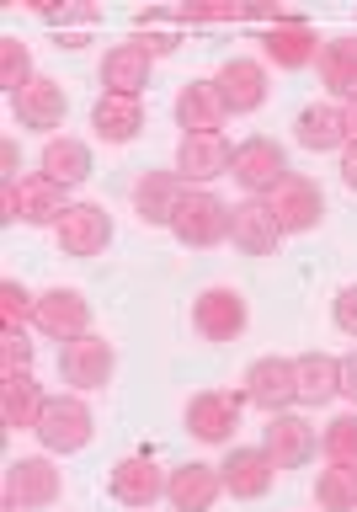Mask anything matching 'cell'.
Returning a JSON list of instances; mask_svg holds the SVG:
<instances>
[{"mask_svg": "<svg viewBox=\"0 0 357 512\" xmlns=\"http://www.w3.org/2000/svg\"><path fill=\"white\" fill-rule=\"evenodd\" d=\"M219 480H224V496H235V502H262L272 480H278V464H272L267 448H230L219 464Z\"/></svg>", "mask_w": 357, "mask_h": 512, "instance_id": "ac0fdd59", "label": "cell"}, {"mask_svg": "<svg viewBox=\"0 0 357 512\" xmlns=\"http://www.w3.org/2000/svg\"><path fill=\"white\" fill-rule=\"evenodd\" d=\"M347 139L357 144V102H347Z\"/></svg>", "mask_w": 357, "mask_h": 512, "instance_id": "b9f144b4", "label": "cell"}, {"mask_svg": "<svg viewBox=\"0 0 357 512\" xmlns=\"http://www.w3.org/2000/svg\"><path fill=\"white\" fill-rule=\"evenodd\" d=\"M11 374H32L27 331H6V336H0V379H11Z\"/></svg>", "mask_w": 357, "mask_h": 512, "instance_id": "74e56055", "label": "cell"}, {"mask_svg": "<svg viewBox=\"0 0 357 512\" xmlns=\"http://www.w3.org/2000/svg\"><path fill=\"white\" fill-rule=\"evenodd\" d=\"M38 171L48 176V182H59V187H80L96 171L91 144L75 139V134H54V139L43 144V155H38Z\"/></svg>", "mask_w": 357, "mask_h": 512, "instance_id": "4316f807", "label": "cell"}, {"mask_svg": "<svg viewBox=\"0 0 357 512\" xmlns=\"http://www.w3.org/2000/svg\"><path fill=\"white\" fill-rule=\"evenodd\" d=\"M224 496V480H219V464H176L171 480H166V502L176 512H214V502Z\"/></svg>", "mask_w": 357, "mask_h": 512, "instance_id": "603a6c76", "label": "cell"}, {"mask_svg": "<svg viewBox=\"0 0 357 512\" xmlns=\"http://www.w3.org/2000/svg\"><path fill=\"white\" fill-rule=\"evenodd\" d=\"M315 507L320 512H357V470H352V464H331V470H320Z\"/></svg>", "mask_w": 357, "mask_h": 512, "instance_id": "d6a6232c", "label": "cell"}, {"mask_svg": "<svg viewBox=\"0 0 357 512\" xmlns=\"http://www.w3.org/2000/svg\"><path fill=\"white\" fill-rule=\"evenodd\" d=\"M342 400H352V406H357V352H347V358H342Z\"/></svg>", "mask_w": 357, "mask_h": 512, "instance_id": "ab89813d", "label": "cell"}, {"mask_svg": "<svg viewBox=\"0 0 357 512\" xmlns=\"http://www.w3.org/2000/svg\"><path fill=\"white\" fill-rule=\"evenodd\" d=\"M64 112H70V96H64L59 80L38 75L32 86H22L11 96V118L27 128V134H48L54 139V128H64Z\"/></svg>", "mask_w": 357, "mask_h": 512, "instance_id": "e0dca14e", "label": "cell"}, {"mask_svg": "<svg viewBox=\"0 0 357 512\" xmlns=\"http://www.w3.org/2000/svg\"><path fill=\"white\" fill-rule=\"evenodd\" d=\"M320 454H326L331 464H352L357 470V411L331 416L326 432H320Z\"/></svg>", "mask_w": 357, "mask_h": 512, "instance_id": "836d02e7", "label": "cell"}, {"mask_svg": "<svg viewBox=\"0 0 357 512\" xmlns=\"http://www.w3.org/2000/svg\"><path fill=\"white\" fill-rule=\"evenodd\" d=\"M166 480H171V470H160L150 454H128V459L112 464L107 491H112V502L144 512V507H155L160 496H166Z\"/></svg>", "mask_w": 357, "mask_h": 512, "instance_id": "8fae6325", "label": "cell"}, {"mask_svg": "<svg viewBox=\"0 0 357 512\" xmlns=\"http://www.w3.org/2000/svg\"><path fill=\"white\" fill-rule=\"evenodd\" d=\"M134 43L139 48H150V54H171V48H182V22H176V11H134Z\"/></svg>", "mask_w": 357, "mask_h": 512, "instance_id": "1f68e13d", "label": "cell"}, {"mask_svg": "<svg viewBox=\"0 0 357 512\" xmlns=\"http://www.w3.org/2000/svg\"><path fill=\"white\" fill-rule=\"evenodd\" d=\"M246 294L230 283H214V288H203L198 299H192V326H198L203 342H235L240 331H246Z\"/></svg>", "mask_w": 357, "mask_h": 512, "instance_id": "52a82bcc", "label": "cell"}, {"mask_svg": "<svg viewBox=\"0 0 357 512\" xmlns=\"http://www.w3.org/2000/svg\"><path fill=\"white\" fill-rule=\"evenodd\" d=\"M171 171L182 176L187 187H208V182H219V176L235 171V144L224 134H182Z\"/></svg>", "mask_w": 357, "mask_h": 512, "instance_id": "ba28073f", "label": "cell"}, {"mask_svg": "<svg viewBox=\"0 0 357 512\" xmlns=\"http://www.w3.org/2000/svg\"><path fill=\"white\" fill-rule=\"evenodd\" d=\"M32 438L43 443V454H80V448L96 438V416L80 395H48Z\"/></svg>", "mask_w": 357, "mask_h": 512, "instance_id": "3957f363", "label": "cell"}, {"mask_svg": "<svg viewBox=\"0 0 357 512\" xmlns=\"http://www.w3.org/2000/svg\"><path fill=\"white\" fill-rule=\"evenodd\" d=\"M294 374H299V406H326V400L342 395V358H331V352H299Z\"/></svg>", "mask_w": 357, "mask_h": 512, "instance_id": "f1b7e54d", "label": "cell"}, {"mask_svg": "<svg viewBox=\"0 0 357 512\" xmlns=\"http://www.w3.org/2000/svg\"><path fill=\"white\" fill-rule=\"evenodd\" d=\"M262 448L272 454L278 470H299V464H310L320 454V432H315V422H304V416L278 411V416H267V427H262Z\"/></svg>", "mask_w": 357, "mask_h": 512, "instance_id": "2e32d148", "label": "cell"}, {"mask_svg": "<svg viewBox=\"0 0 357 512\" xmlns=\"http://www.w3.org/2000/svg\"><path fill=\"white\" fill-rule=\"evenodd\" d=\"M32 326L43 336H54V342H75V336L91 331V299L80 294V288H43L38 294V315H32Z\"/></svg>", "mask_w": 357, "mask_h": 512, "instance_id": "9a60e30c", "label": "cell"}, {"mask_svg": "<svg viewBox=\"0 0 357 512\" xmlns=\"http://www.w3.org/2000/svg\"><path fill=\"white\" fill-rule=\"evenodd\" d=\"M70 187H59V182H48L43 171H32V176H16V182H0V208L6 214L0 219H22V224H38V230H59V219L70 214V198H64Z\"/></svg>", "mask_w": 357, "mask_h": 512, "instance_id": "6da1fadb", "label": "cell"}, {"mask_svg": "<svg viewBox=\"0 0 357 512\" xmlns=\"http://www.w3.org/2000/svg\"><path fill=\"white\" fill-rule=\"evenodd\" d=\"M294 139L304 144V150H315V155H342L347 150V107L342 102H310L294 118Z\"/></svg>", "mask_w": 357, "mask_h": 512, "instance_id": "d4e9b609", "label": "cell"}, {"mask_svg": "<svg viewBox=\"0 0 357 512\" xmlns=\"http://www.w3.org/2000/svg\"><path fill=\"white\" fill-rule=\"evenodd\" d=\"M32 80H38L32 75V48L6 32V38H0V86H6V96H16L22 86H32Z\"/></svg>", "mask_w": 357, "mask_h": 512, "instance_id": "e575fe53", "label": "cell"}, {"mask_svg": "<svg viewBox=\"0 0 357 512\" xmlns=\"http://www.w3.org/2000/svg\"><path fill=\"white\" fill-rule=\"evenodd\" d=\"M342 182H347V192H357V144L342 150Z\"/></svg>", "mask_w": 357, "mask_h": 512, "instance_id": "60d3db41", "label": "cell"}, {"mask_svg": "<svg viewBox=\"0 0 357 512\" xmlns=\"http://www.w3.org/2000/svg\"><path fill=\"white\" fill-rule=\"evenodd\" d=\"M331 315H336V326H342L347 336H357V283H347L342 294L331 299Z\"/></svg>", "mask_w": 357, "mask_h": 512, "instance_id": "f35d334b", "label": "cell"}, {"mask_svg": "<svg viewBox=\"0 0 357 512\" xmlns=\"http://www.w3.org/2000/svg\"><path fill=\"white\" fill-rule=\"evenodd\" d=\"M64 491V480L54 470L48 454H27V459H11L6 464V512H38V507H54Z\"/></svg>", "mask_w": 357, "mask_h": 512, "instance_id": "8992f818", "label": "cell"}, {"mask_svg": "<svg viewBox=\"0 0 357 512\" xmlns=\"http://www.w3.org/2000/svg\"><path fill=\"white\" fill-rule=\"evenodd\" d=\"M59 374L80 395H86V390H107L112 374H118V352H112L107 336L86 331V336H75V342L59 347Z\"/></svg>", "mask_w": 357, "mask_h": 512, "instance_id": "5b68a950", "label": "cell"}, {"mask_svg": "<svg viewBox=\"0 0 357 512\" xmlns=\"http://www.w3.org/2000/svg\"><path fill=\"white\" fill-rule=\"evenodd\" d=\"M246 406H256V411H267V416H278V411H288V406H299V374H294V358H256L251 368H246Z\"/></svg>", "mask_w": 357, "mask_h": 512, "instance_id": "9c48e42d", "label": "cell"}, {"mask_svg": "<svg viewBox=\"0 0 357 512\" xmlns=\"http://www.w3.org/2000/svg\"><path fill=\"white\" fill-rule=\"evenodd\" d=\"M235 182L246 187V198H272V192H278L288 176V150L278 139H267V134H251V139H240L235 144Z\"/></svg>", "mask_w": 357, "mask_h": 512, "instance_id": "277c9868", "label": "cell"}, {"mask_svg": "<svg viewBox=\"0 0 357 512\" xmlns=\"http://www.w3.org/2000/svg\"><path fill=\"white\" fill-rule=\"evenodd\" d=\"M176 128L182 134H224V102H219V86H214V75L208 80H187L182 91H176Z\"/></svg>", "mask_w": 357, "mask_h": 512, "instance_id": "cb8c5ba5", "label": "cell"}, {"mask_svg": "<svg viewBox=\"0 0 357 512\" xmlns=\"http://www.w3.org/2000/svg\"><path fill=\"white\" fill-rule=\"evenodd\" d=\"M214 86H219V102H224V112H230V118H251V112L267 107V64L235 54V59L219 64Z\"/></svg>", "mask_w": 357, "mask_h": 512, "instance_id": "30bf717a", "label": "cell"}, {"mask_svg": "<svg viewBox=\"0 0 357 512\" xmlns=\"http://www.w3.org/2000/svg\"><path fill=\"white\" fill-rule=\"evenodd\" d=\"M59 251L64 256H80V262H91V256H102L112 246V214L102 203H70V214L59 219Z\"/></svg>", "mask_w": 357, "mask_h": 512, "instance_id": "4fadbf2b", "label": "cell"}, {"mask_svg": "<svg viewBox=\"0 0 357 512\" xmlns=\"http://www.w3.org/2000/svg\"><path fill=\"white\" fill-rule=\"evenodd\" d=\"M150 70H155V54H150V48H139L134 38L112 43L102 54V86H107V96H144V91H150Z\"/></svg>", "mask_w": 357, "mask_h": 512, "instance_id": "44dd1931", "label": "cell"}, {"mask_svg": "<svg viewBox=\"0 0 357 512\" xmlns=\"http://www.w3.org/2000/svg\"><path fill=\"white\" fill-rule=\"evenodd\" d=\"M91 128L102 144H134L144 134V102L139 96H107L102 91L91 107Z\"/></svg>", "mask_w": 357, "mask_h": 512, "instance_id": "484cf974", "label": "cell"}, {"mask_svg": "<svg viewBox=\"0 0 357 512\" xmlns=\"http://www.w3.org/2000/svg\"><path fill=\"white\" fill-rule=\"evenodd\" d=\"M38 22L59 32V48H86L102 11L86 6V0H64V6H38Z\"/></svg>", "mask_w": 357, "mask_h": 512, "instance_id": "4dcf8cb0", "label": "cell"}, {"mask_svg": "<svg viewBox=\"0 0 357 512\" xmlns=\"http://www.w3.org/2000/svg\"><path fill=\"white\" fill-rule=\"evenodd\" d=\"M187 192L192 187L176 171H144L134 182V214L144 224H155V230H171V219H176V208H182Z\"/></svg>", "mask_w": 357, "mask_h": 512, "instance_id": "7402d4cb", "label": "cell"}, {"mask_svg": "<svg viewBox=\"0 0 357 512\" xmlns=\"http://www.w3.org/2000/svg\"><path fill=\"white\" fill-rule=\"evenodd\" d=\"M320 86L331 91V102H357V38L347 32V38H326V48H320Z\"/></svg>", "mask_w": 357, "mask_h": 512, "instance_id": "83f0119b", "label": "cell"}, {"mask_svg": "<svg viewBox=\"0 0 357 512\" xmlns=\"http://www.w3.org/2000/svg\"><path fill=\"white\" fill-rule=\"evenodd\" d=\"M230 208L235 203H224L214 187H192L182 198V208H176V219H171V235L182 240L187 251L219 246V240H230Z\"/></svg>", "mask_w": 357, "mask_h": 512, "instance_id": "7a4b0ae2", "label": "cell"}, {"mask_svg": "<svg viewBox=\"0 0 357 512\" xmlns=\"http://www.w3.org/2000/svg\"><path fill=\"white\" fill-rule=\"evenodd\" d=\"M32 315H38V294H32V288H22L16 278L0 283V326H6V331H27Z\"/></svg>", "mask_w": 357, "mask_h": 512, "instance_id": "8d00e7d4", "label": "cell"}, {"mask_svg": "<svg viewBox=\"0 0 357 512\" xmlns=\"http://www.w3.org/2000/svg\"><path fill=\"white\" fill-rule=\"evenodd\" d=\"M176 22H182V27H224V22H246V6H240V0H187V6H176Z\"/></svg>", "mask_w": 357, "mask_h": 512, "instance_id": "d590c367", "label": "cell"}, {"mask_svg": "<svg viewBox=\"0 0 357 512\" xmlns=\"http://www.w3.org/2000/svg\"><path fill=\"white\" fill-rule=\"evenodd\" d=\"M262 59L278 64V70H310V64L320 59V48H326V38L304 22V16H288V22L278 27H262Z\"/></svg>", "mask_w": 357, "mask_h": 512, "instance_id": "7c38bea8", "label": "cell"}, {"mask_svg": "<svg viewBox=\"0 0 357 512\" xmlns=\"http://www.w3.org/2000/svg\"><path fill=\"white\" fill-rule=\"evenodd\" d=\"M240 406H246V395H224V390L192 395V400H187V432H192L198 443L224 448V443L235 438V427H240Z\"/></svg>", "mask_w": 357, "mask_h": 512, "instance_id": "d6986e66", "label": "cell"}, {"mask_svg": "<svg viewBox=\"0 0 357 512\" xmlns=\"http://www.w3.org/2000/svg\"><path fill=\"white\" fill-rule=\"evenodd\" d=\"M48 406V395H43V384L32 379V374H11V379H0V422H6L11 432L16 427H38V416Z\"/></svg>", "mask_w": 357, "mask_h": 512, "instance_id": "f546056e", "label": "cell"}, {"mask_svg": "<svg viewBox=\"0 0 357 512\" xmlns=\"http://www.w3.org/2000/svg\"><path fill=\"white\" fill-rule=\"evenodd\" d=\"M267 208L278 214L283 235H310L320 230V219H326V192H320V182H310V176H288V182L267 198Z\"/></svg>", "mask_w": 357, "mask_h": 512, "instance_id": "5bb4252c", "label": "cell"}, {"mask_svg": "<svg viewBox=\"0 0 357 512\" xmlns=\"http://www.w3.org/2000/svg\"><path fill=\"white\" fill-rule=\"evenodd\" d=\"M230 240L240 256H272L283 246V224L267 208V198H246L230 208Z\"/></svg>", "mask_w": 357, "mask_h": 512, "instance_id": "ffe728a7", "label": "cell"}]
</instances>
